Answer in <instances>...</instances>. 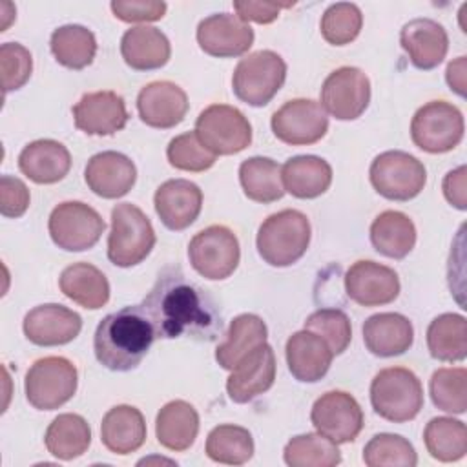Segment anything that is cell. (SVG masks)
<instances>
[{
    "label": "cell",
    "mask_w": 467,
    "mask_h": 467,
    "mask_svg": "<svg viewBox=\"0 0 467 467\" xmlns=\"http://www.w3.org/2000/svg\"><path fill=\"white\" fill-rule=\"evenodd\" d=\"M285 463L290 467H334L341 462L337 443L319 432L294 436L283 451Z\"/></svg>",
    "instance_id": "41"
},
{
    "label": "cell",
    "mask_w": 467,
    "mask_h": 467,
    "mask_svg": "<svg viewBox=\"0 0 467 467\" xmlns=\"http://www.w3.org/2000/svg\"><path fill=\"white\" fill-rule=\"evenodd\" d=\"M150 319L155 337H193L213 341L223 332V319L215 301L195 283L188 281L181 268H166L153 288L139 305Z\"/></svg>",
    "instance_id": "1"
},
{
    "label": "cell",
    "mask_w": 467,
    "mask_h": 467,
    "mask_svg": "<svg viewBox=\"0 0 467 467\" xmlns=\"http://www.w3.org/2000/svg\"><path fill=\"white\" fill-rule=\"evenodd\" d=\"M100 441L109 452L130 454L146 441V421L142 412L133 405L111 407L100 423Z\"/></svg>",
    "instance_id": "29"
},
{
    "label": "cell",
    "mask_w": 467,
    "mask_h": 467,
    "mask_svg": "<svg viewBox=\"0 0 467 467\" xmlns=\"http://www.w3.org/2000/svg\"><path fill=\"white\" fill-rule=\"evenodd\" d=\"M0 71L4 93L20 89L31 77L33 57L27 47L18 42H5L0 46Z\"/></svg>",
    "instance_id": "47"
},
{
    "label": "cell",
    "mask_w": 467,
    "mask_h": 467,
    "mask_svg": "<svg viewBox=\"0 0 467 467\" xmlns=\"http://www.w3.org/2000/svg\"><path fill=\"white\" fill-rule=\"evenodd\" d=\"M427 348L438 361H462L467 356V319L462 314H441L427 327Z\"/></svg>",
    "instance_id": "36"
},
{
    "label": "cell",
    "mask_w": 467,
    "mask_h": 467,
    "mask_svg": "<svg viewBox=\"0 0 467 467\" xmlns=\"http://www.w3.org/2000/svg\"><path fill=\"white\" fill-rule=\"evenodd\" d=\"M78 385L77 367L62 356L36 359L26 374V398L38 410H55L67 403Z\"/></svg>",
    "instance_id": "7"
},
{
    "label": "cell",
    "mask_w": 467,
    "mask_h": 467,
    "mask_svg": "<svg viewBox=\"0 0 467 467\" xmlns=\"http://www.w3.org/2000/svg\"><path fill=\"white\" fill-rule=\"evenodd\" d=\"M374 190L390 201H410L421 193L427 170L421 161L401 150L379 153L368 170Z\"/></svg>",
    "instance_id": "9"
},
{
    "label": "cell",
    "mask_w": 467,
    "mask_h": 467,
    "mask_svg": "<svg viewBox=\"0 0 467 467\" xmlns=\"http://www.w3.org/2000/svg\"><path fill=\"white\" fill-rule=\"evenodd\" d=\"M400 288L398 274L376 261H356L345 274V292L361 306L389 305L400 296Z\"/></svg>",
    "instance_id": "17"
},
{
    "label": "cell",
    "mask_w": 467,
    "mask_h": 467,
    "mask_svg": "<svg viewBox=\"0 0 467 467\" xmlns=\"http://www.w3.org/2000/svg\"><path fill=\"white\" fill-rule=\"evenodd\" d=\"M266 325L255 314H239L230 321L224 339L215 348V359L224 370H232L255 347L266 343Z\"/></svg>",
    "instance_id": "33"
},
{
    "label": "cell",
    "mask_w": 467,
    "mask_h": 467,
    "mask_svg": "<svg viewBox=\"0 0 467 467\" xmlns=\"http://www.w3.org/2000/svg\"><path fill=\"white\" fill-rule=\"evenodd\" d=\"M195 133L213 155H234L252 142L248 119L241 109L228 104L204 108L195 120Z\"/></svg>",
    "instance_id": "11"
},
{
    "label": "cell",
    "mask_w": 467,
    "mask_h": 467,
    "mask_svg": "<svg viewBox=\"0 0 467 467\" xmlns=\"http://www.w3.org/2000/svg\"><path fill=\"white\" fill-rule=\"evenodd\" d=\"M310 421L316 431L334 443H348L363 429V410L358 400L345 390H328L321 394L310 410Z\"/></svg>",
    "instance_id": "15"
},
{
    "label": "cell",
    "mask_w": 467,
    "mask_h": 467,
    "mask_svg": "<svg viewBox=\"0 0 467 467\" xmlns=\"http://www.w3.org/2000/svg\"><path fill=\"white\" fill-rule=\"evenodd\" d=\"M414 341V328L409 317L398 312H381L363 323V343L379 358L405 354Z\"/></svg>",
    "instance_id": "26"
},
{
    "label": "cell",
    "mask_w": 467,
    "mask_h": 467,
    "mask_svg": "<svg viewBox=\"0 0 467 467\" xmlns=\"http://www.w3.org/2000/svg\"><path fill=\"white\" fill-rule=\"evenodd\" d=\"M155 339V330L139 305L108 314L93 336L99 363L115 372H128L140 365Z\"/></svg>",
    "instance_id": "2"
},
{
    "label": "cell",
    "mask_w": 467,
    "mask_h": 467,
    "mask_svg": "<svg viewBox=\"0 0 467 467\" xmlns=\"http://www.w3.org/2000/svg\"><path fill=\"white\" fill-rule=\"evenodd\" d=\"M239 182L244 195L255 202H274L285 195L281 166L270 157H250L239 166Z\"/></svg>",
    "instance_id": "38"
},
{
    "label": "cell",
    "mask_w": 467,
    "mask_h": 467,
    "mask_svg": "<svg viewBox=\"0 0 467 467\" xmlns=\"http://www.w3.org/2000/svg\"><path fill=\"white\" fill-rule=\"evenodd\" d=\"M153 206L162 224L179 232L188 228L199 217L202 208V192L192 181L170 179L157 188Z\"/></svg>",
    "instance_id": "23"
},
{
    "label": "cell",
    "mask_w": 467,
    "mask_h": 467,
    "mask_svg": "<svg viewBox=\"0 0 467 467\" xmlns=\"http://www.w3.org/2000/svg\"><path fill=\"white\" fill-rule=\"evenodd\" d=\"M285 356L288 370L297 381L316 383L328 372L334 352L321 336L303 328L288 337Z\"/></svg>",
    "instance_id": "25"
},
{
    "label": "cell",
    "mask_w": 467,
    "mask_h": 467,
    "mask_svg": "<svg viewBox=\"0 0 467 467\" xmlns=\"http://www.w3.org/2000/svg\"><path fill=\"white\" fill-rule=\"evenodd\" d=\"M124 62L137 71H151L168 64L171 46L168 36L151 26L130 27L120 38Z\"/></svg>",
    "instance_id": "28"
},
{
    "label": "cell",
    "mask_w": 467,
    "mask_h": 467,
    "mask_svg": "<svg viewBox=\"0 0 467 467\" xmlns=\"http://www.w3.org/2000/svg\"><path fill=\"white\" fill-rule=\"evenodd\" d=\"M204 451L217 463L243 465L254 456V438L244 427L223 423L208 432Z\"/></svg>",
    "instance_id": "40"
},
{
    "label": "cell",
    "mask_w": 467,
    "mask_h": 467,
    "mask_svg": "<svg viewBox=\"0 0 467 467\" xmlns=\"http://www.w3.org/2000/svg\"><path fill=\"white\" fill-rule=\"evenodd\" d=\"M286 78V64L281 55L272 49H261L241 58L232 75V89L235 97L248 106H266Z\"/></svg>",
    "instance_id": "6"
},
{
    "label": "cell",
    "mask_w": 467,
    "mask_h": 467,
    "mask_svg": "<svg viewBox=\"0 0 467 467\" xmlns=\"http://www.w3.org/2000/svg\"><path fill=\"white\" fill-rule=\"evenodd\" d=\"M423 441L434 460L458 462L467 452V427L460 420L438 416L425 425Z\"/></svg>",
    "instance_id": "39"
},
{
    "label": "cell",
    "mask_w": 467,
    "mask_h": 467,
    "mask_svg": "<svg viewBox=\"0 0 467 467\" xmlns=\"http://www.w3.org/2000/svg\"><path fill=\"white\" fill-rule=\"evenodd\" d=\"M49 47L58 64L69 69L88 67L97 55V38L80 24H66L51 33Z\"/></svg>",
    "instance_id": "37"
},
{
    "label": "cell",
    "mask_w": 467,
    "mask_h": 467,
    "mask_svg": "<svg viewBox=\"0 0 467 467\" xmlns=\"http://www.w3.org/2000/svg\"><path fill=\"white\" fill-rule=\"evenodd\" d=\"M84 179L95 195L102 199H119L133 188L137 168L124 153L111 150L100 151L88 161Z\"/></svg>",
    "instance_id": "22"
},
{
    "label": "cell",
    "mask_w": 467,
    "mask_h": 467,
    "mask_svg": "<svg viewBox=\"0 0 467 467\" xmlns=\"http://www.w3.org/2000/svg\"><path fill=\"white\" fill-rule=\"evenodd\" d=\"M195 36L206 55L219 58L241 57L254 44V29L250 24L232 13H213L202 18Z\"/></svg>",
    "instance_id": "16"
},
{
    "label": "cell",
    "mask_w": 467,
    "mask_h": 467,
    "mask_svg": "<svg viewBox=\"0 0 467 467\" xmlns=\"http://www.w3.org/2000/svg\"><path fill=\"white\" fill-rule=\"evenodd\" d=\"M363 15L356 4L337 2L325 9L321 16V35L332 46L350 44L361 31Z\"/></svg>",
    "instance_id": "44"
},
{
    "label": "cell",
    "mask_w": 467,
    "mask_h": 467,
    "mask_svg": "<svg viewBox=\"0 0 467 467\" xmlns=\"http://www.w3.org/2000/svg\"><path fill=\"white\" fill-rule=\"evenodd\" d=\"M310 221L299 210H281L268 215L255 237L257 252L270 266H290L297 263L310 244Z\"/></svg>",
    "instance_id": "3"
},
{
    "label": "cell",
    "mask_w": 467,
    "mask_h": 467,
    "mask_svg": "<svg viewBox=\"0 0 467 467\" xmlns=\"http://www.w3.org/2000/svg\"><path fill=\"white\" fill-rule=\"evenodd\" d=\"M275 379V354L268 343L246 354L226 379V392L234 403H248L265 394Z\"/></svg>",
    "instance_id": "18"
},
{
    "label": "cell",
    "mask_w": 467,
    "mask_h": 467,
    "mask_svg": "<svg viewBox=\"0 0 467 467\" xmlns=\"http://www.w3.org/2000/svg\"><path fill=\"white\" fill-rule=\"evenodd\" d=\"M305 328L321 336L334 356L345 352L352 339L350 319L339 308H319L312 312L305 321Z\"/></svg>",
    "instance_id": "45"
},
{
    "label": "cell",
    "mask_w": 467,
    "mask_h": 467,
    "mask_svg": "<svg viewBox=\"0 0 467 467\" xmlns=\"http://www.w3.org/2000/svg\"><path fill=\"white\" fill-rule=\"evenodd\" d=\"M190 102L186 91L170 80L150 82L137 95L139 117L151 128H175L184 120Z\"/></svg>",
    "instance_id": "19"
},
{
    "label": "cell",
    "mask_w": 467,
    "mask_h": 467,
    "mask_svg": "<svg viewBox=\"0 0 467 467\" xmlns=\"http://www.w3.org/2000/svg\"><path fill=\"white\" fill-rule=\"evenodd\" d=\"M400 44L418 69L438 67L447 51L449 36L441 24L432 18H412L400 31Z\"/></svg>",
    "instance_id": "24"
},
{
    "label": "cell",
    "mask_w": 467,
    "mask_h": 467,
    "mask_svg": "<svg viewBox=\"0 0 467 467\" xmlns=\"http://www.w3.org/2000/svg\"><path fill=\"white\" fill-rule=\"evenodd\" d=\"M281 181L285 192L290 195L316 199L330 188L332 168L317 155H296L283 164Z\"/></svg>",
    "instance_id": "30"
},
{
    "label": "cell",
    "mask_w": 467,
    "mask_h": 467,
    "mask_svg": "<svg viewBox=\"0 0 467 467\" xmlns=\"http://www.w3.org/2000/svg\"><path fill=\"white\" fill-rule=\"evenodd\" d=\"M370 102V80L354 66L334 69L321 86V106L337 120H354Z\"/></svg>",
    "instance_id": "13"
},
{
    "label": "cell",
    "mask_w": 467,
    "mask_h": 467,
    "mask_svg": "<svg viewBox=\"0 0 467 467\" xmlns=\"http://www.w3.org/2000/svg\"><path fill=\"white\" fill-rule=\"evenodd\" d=\"M77 130L88 135H113L128 124L126 102L115 91H93L71 108Z\"/></svg>",
    "instance_id": "21"
},
{
    "label": "cell",
    "mask_w": 467,
    "mask_h": 467,
    "mask_svg": "<svg viewBox=\"0 0 467 467\" xmlns=\"http://www.w3.org/2000/svg\"><path fill=\"white\" fill-rule=\"evenodd\" d=\"M363 462L368 467H414L418 454L412 443L392 432H379L363 449Z\"/></svg>",
    "instance_id": "43"
},
{
    "label": "cell",
    "mask_w": 467,
    "mask_h": 467,
    "mask_svg": "<svg viewBox=\"0 0 467 467\" xmlns=\"http://www.w3.org/2000/svg\"><path fill=\"white\" fill-rule=\"evenodd\" d=\"M113 15L122 22H155L161 20L168 9L166 2L159 0H113Z\"/></svg>",
    "instance_id": "48"
},
{
    "label": "cell",
    "mask_w": 467,
    "mask_h": 467,
    "mask_svg": "<svg viewBox=\"0 0 467 467\" xmlns=\"http://www.w3.org/2000/svg\"><path fill=\"white\" fill-rule=\"evenodd\" d=\"M370 243L381 255L403 259L416 244V226L407 213L385 210L370 224Z\"/></svg>",
    "instance_id": "34"
},
{
    "label": "cell",
    "mask_w": 467,
    "mask_h": 467,
    "mask_svg": "<svg viewBox=\"0 0 467 467\" xmlns=\"http://www.w3.org/2000/svg\"><path fill=\"white\" fill-rule=\"evenodd\" d=\"M20 171L36 184H55L71 168L69 150L53 139H38L24 146L18 155Z\"/></svg>",
    "instance_id": "27"
},
{
    "label": "cell",
    "mask_w": 467,
    "mask_h": 467,
    "mask_svg": "<svg viewBox=\"0 0 467 467\" xmlns=\"http://www.w3.org/2000/svg\"><path fill=\"white\" fill-rule=\"evenodd\" d=\"M29 208V190L27 186L13 177L2 175L0 179V213L9 219H16Z\"/></svg>",
    "instance_id": "49"
},
{
    "label": "cell",
    "mask_w": 467,
    "mask_h": 467,
    "mask_svg": "<svg viewBox=\"0 0 467 467\" xmlns=\"http://www.w3.org/2000/svg\"><path fill=\"white\" fill-rule=\"evenodd\" d=\"M155 241V230L139 206L120 202L111 210L108 259L115 266L130 268L142 263L153 250Z\"/></svg>",
    "instance_id": "5"
},
{
    "label": "cell",
    "mask_w": 467,
    "mask_h": 467,
    "mask_svg": "<svg viewBox=\"0 0 467 467\" xmlns=\"http://www.w3.org/2000/svg\"><path fill=\"white\" fill-rule=\"evenodd\" d=\"M188 257L199 275L210 281H221L235 272L241 248L235 234L228 226L212 224L192 237Z\"/></svg>",
    "instance_id": "10"
},
{
    "label": "cell",
    "mask_w": 467,
    "mask_h": 467,
    "mask_svg": "<svg viewBox=\"0 0 467 467\" xmlns=\"http://www.w3.org/2000/svg\"><path fill=\"white\" fill-rule=\"evenodd\" d=\"M60 292L73 303L97 310L109 299V283L106 275L89 263H73L58 277Z\"/></svg>",
    "instance_id": "32"
},
{
    "label": "cell",
    "mask_w": 467,
    "mask_h": 467,
    "mask_svg": "<svg viewBox=\"0 0 467 467\" xmlns=\"http://www.w3.org/2000/svg\"><path fill=\"white\" fill-rule=\"evenodd\" d=\"M432 403L445 412L463 414L467 409V370L463 367H443L432 372L429 381Z\"/></svg>",
    "instance_id": "42"
},
{
    "label": "cell",
    "mask_w": 467,
    "mask_h": 467,
    "mask_svg": "<svg viewBox=\"0 0 467 467\" xmlns=\"http://www.w3.org/2000/svg\"><path fill=\"white\" fill-rule=\"evenodd\" d=\"M44 443L49 454L69 462L82 456L91 443V429L80 414H58L47 427Z\"/></svg>",
    "instance_id": "35"
},
{
    "label": "cell",
    "mask_w": 467,
    "mask_h": 467,
    "mask_svg": "<svg viewBox=\"0 0 467 467\" xmlns=\"http://www.w3.org/2000/svg\"><path fill=\"white\" fill-rule=\"evenodd\" d=\"M274 135L290 146H308L321 140L328 131V115L312 99L285 102L270 120Z\"/></svg>",
    "instance_id": "14"
},
{
    "label": "cell",
    "mask_w": 467,
    "mask_h": 467,
    "mask_svg": "<svg viewBox=\"0 0 467 467\" xmlns=\"http://www.w3.org/2000/svg\"><path fill=\"white\" fill-rule=\"evenodd\" d=\"M26 337L38 347H58L73 341L82 328V317L71 308L46 303L31 308L22 323Z\"/></svg>",
    "instance_id": "20"
},
{
    "label": "cell",
    "mask_w": 467,
    "mask_h": 467,
    "mask_svg": "<svg viewBox=\"0 0 467 467\" xmlns=\"http://www.w3.org/2000/svg\"><path fill=\"white\" fill-rule=\"evenodd\" d=\"M465 131L462 111L447 100L423 104L410 120L412 142L427 153H447L454 150Z\"/></svg>",
    "instance_id": "8"
},
{
    "label": "cell",
    "mask_w": 467,
    "mask_h": 467,
    "mask_svg": "<svg viewBox=\"0 0 467 467\" xmlns=\"http://www.w3.org/2000/svg\"><path fill=\"white\" fill-rule=\"evenodd\" d=\"M292 4H281V2H254V0H235L234 9L241 20L255 22V24H270L274 22L281 9L290 7Z\"/></svg>",
    "instance_id": "50"
},
{
    "label": "cell",
    "mask_w": 467,
    "mask_h": 467,
    "mask_svg": "<svg viewBox=\"0 0 467 467\" xmlns=\"http://www.w3.org/2000/svg\"><path fill=\"white\" fill-rule=\"evenodd\" d=\"M168 162L182 171H204L215 164L213 155L197 137L195 131H186L173 137L166 148Z\"/></svg>",
    "instance_id": "46"
},
{
    "label": "cell",
    "mask_w": 467,
    "mask_h": 467,
    "mask_svg": "<svg viewBox=\"0 0 467 467\" xmlns=\"http://www.w3.org/2000/svg\"><path fill=\"white\" fill-rule=\"evenodd\" d=\"M51 241L66 252L93 248L106 230L100 213L86 202L66 201L53 208L47 221Z\"/></svg>",
    "instance_id": "12"
},
{
    "label": "cell",
    "mask_w": 467,
    "mask_h": 467,
    "mask_svg": "<svg viewBox=\"0 0 467 467\" xmlns=\"http://www.w3.org/2000/svg\"><path fill=\"white\" fill-rule=\"evenodd\" d=\"M445 78L449 88L458 93L460 97H465V57H458L456 60L449 62Z\"/></svg>",
    "instance_id": "52"
},
{
    "label": "cell",
    "mask_w": 467,
    "mask_h": 467,
    "mask_svg": "<svg viewBox=\"0 0 467 467\" xmlns=\"http://www.w3.org/2000/svg\"><path fill=\"white\" fill-rule=\"evenodd\" d=\"M199 432V414L195 407L184 400L168 401L155 418L157 441L175 452L190 449Z\"/></svg>",
    "instance_id": "31"
},
{
    "label": "cell",
    "mask_w": 467,
    "mask_h": 467,
    "mask_svg": "<svg viewBox=\"0 0 467 467\" xmlns=\"http://www.w3.org/2000/svg\"><path fill=\"white\" fill-rule=\"evenodd\" d=\"M370 403L374 412L387 421H410L423 407L421 381L405 367L381 368L370 383Z\"/></svg>",
    "instance_id": "4"
},
{
    "label": "cell",
    "mask_w": 467,
    "mask_h": 467,
    "mask_svg": "<svg viewBox=\"0 0 467 467\" xmlns=\"http://www.w3.org/2000/svg\"><path fill=\"white\" fill-rule=\"evenodd\" d=\"M465 166H458L456 170H451L443 179V195L445 199L458 210L467 208V197H465Z\"/></svg>",
    "instance_id": "51"
}]
</instances>
